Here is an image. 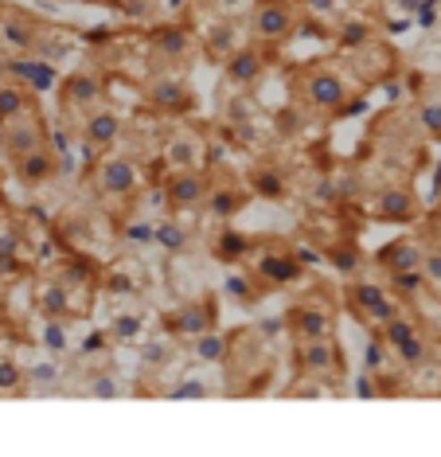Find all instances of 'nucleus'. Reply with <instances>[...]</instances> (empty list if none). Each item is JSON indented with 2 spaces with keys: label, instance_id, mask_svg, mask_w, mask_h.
I'll return each instance as SVG.
<instances>
[{
  "label": "nucleus",
  "instance_id": "obj_31",
  "mask_svg": "<svg viewBox=\"0 0 441 457\" xmlns=\"http://www.w3.org/2000/svg\"><path fill=\"white\" fill-rule=\"evenodd\" d=\"M387 286L395 289V297H418V294H426V274L422 270H395L391 278H387Z\"/></svg>",
  "mask_w": 441,
  "mask_h": 457
},
{
  "label": "nucleus",
  "instance_id": "obj_9",
  "mask_svg": "<svg viewBox=\"0 0 441 457\" xmlns=\"http://www.w3.org/2000/svg\"><path fill=\"white\" fill-rule=\"evenodd\" d=\"M149 51L161 63H172V67H187L192 63V51H196V39L184 24H156L149 28Z\"/></svg>",
  "mask_w": 441,
  "mask_h": 457
},
{
  "label": "nucleus",
  "instance_id": "obj_46",
  "mask_svg": "<svg viewBox=\"0 0 441 457\" xmlns=\"http://www.w3.org/2000/svg\"><path fill=\"white\" fill-rule=\"evenodd\" d=\"M168 356H172V348H168V345H145V352H141V360L149 363V368H153V363H161V368H164Z\"/></svg>",
  "mask_w": 441,
  "mask_h": 457
},
{
  "label": "nucleus",
  "instance_id": "obj_41",
  "mask_svg": "<svg viewBox=\"0 0 441 457\" xmlns=\"http://www.w3.org/2000/svg\"><path fill=\"white\" fill-rule=\"evenodd\" d=\"M168 395H172V399H207L212 387H207V383H199V379H184V383H176Z\"/></svg>",
  "mask_w": 441,
  "mask_h": 457
},
{
  "label": "nucleus",
  "instance_id": "obj_15",
  "mask_svg": "<svg viewBox=\"0 0 441 457\" xmlns=\"http://www.w3.org/2000/svg\"><path fill=\"white\" fill-rule=\"evenodd\" d=\"M254 278L266 286H289L301 278V258L293 254L289 246L286 251H262L254 258Z\"/></svg>",
  "mask_w": 441,
  "mask_h": 457
},
{
  "label": "nucleus",
  "instance_id": "obj_4",
  "mask_svg": "<svg viewBox=\"0 0 441 457\" xmlns=\"http://www.w3.org/2000/svg\"><path fill=\"white\" fill-rule=\"evenodd\" d=\"M348 309L355 320H363L367 328H379L383 320H391L403 309V297H395L391 286L383 282H352L348 286Z\"/></svg>",
  "mask_w": 441,
  "mask_h": 457
},
{
  "label": "nucleus",
  "instance_id": "obj_34",
  "mask_svg": "<svg viewBox=\"0 0 441 457\" xmlns=\"http://www.w3.org/2000/svg\"><path fill=\"white\" fill-rule=\"evenodd\" d=\"M336 39H340V47H363L367 39H371V28L363 24V20H348V24H340V32H336Z\"/></svg>",
  "mask_w": 441,
  "mask_h": 457
},
{
  "label": "nucleus",
  "instance_id": "obj_14",
  "mask_svg": "<svg viewBox=\"0 0 441 457\" xmlns=\"http://www.w3.org/2000/svg\"><path fill=\"white\" fill-rule=\"evenodd\" d=\"M8 79H16L20 87L28 90V95H47L51 87L59 82L55 67H51L47 55H24V59H8Z\"/></svg>",
  "mask_w": 441,
  "mask_h": 457
},
{
  "label": "nucleus",
  "instance_id": "obj_52",
  "mask_svg": "<svg viewBox=\"0 0 441 457\" xmlns=\"http://www.w3.org/2000/svg\"><path fill=\"white\" fill-rule=\"evenodd\" d=\"M4 79H8V59L0 55V82H4Z\"/></svg>",
  "mask_w": 441,
  "mask_h": 457
},
{
  "label": "nucleus",
  "instance_id": "obj_6",
  "mask_svg": "<svg viewBox=\"0 0 441 457\" xmlns=\"http://www.w3.org/2000/svg\"><path fill=\"white\" fill-rule=\"evenodd\" d=\"M297 371L309 379H336L344 371L340 348L332 337H317V340H297Z\"/></svg>",
  "mask_w": 441,
  "mask_h": 457
},
{
  "label": "nucleus",
  "instance_id": "obj_55",
  "mask_svg": "<svg viewBox=\"0 0 441 457\" xmlns=\"http://www.w3.org/2000/svg\"><path fill=\"white\" fill-rule=\"evenodd\" d=\"M39 4H62V0H39Z\"/></svg>",
  "mask_w": 441,
  "mask_h": 457
},
{
  "label": "nucleus",
  "instance_id": "obj_26",
  "mask_svg": "<svg viewBox=\"0 0 441 457\" xmlns=\"http://www.w3.org/2000/svg\"><path fill=\"white\" fill-rule=\"evenodd\" d=\"M243 204H246V192L230 188V184H223V188L212 184V188H207V200H204V212L215 215V220H230V215L243 212Z\"/></svg>",
  "mask_w": 441,
  "mask_h": 457
},
{
  "label": "nucleus",
  "instance_id": "obj_17",
  "mask_svg": "<svg viewBox=\"0 0 441 457\" xmlns=\"http://www.w3.org/2000/svg\"><path fill=\"white\" fill-rule=\"evenodd\" d=\"M31 305H36V313L44 320H71L79 313L75 309V297H71V286L67 282H44L36 286V294H31Z\"/></svg>",
  "mask_w": 441,
  "mask_h": 457
},
{
  "label": "nucleus",
  "instance_id": "obj_21",
  "mask_svg": "<svg viewBox=\"0 0 441 457\" xmlns=\"http://www.w3.org/2000/svg\"><path fill=\"white\" fill-rule=\"evenodd\" d=\"M204 149H207V141L199 137V133L192 129H180V133H172L164 145V164L168 169H199L204 164Z\"/></svg>",
  "mask_w": 441,
  "mask_h": 457
},
{
  "label": "nucleus",
  "instance_id": "obj_32",
  "mask_svg": "<svg viewBox=\"0 0 441 457\" xmlns=\"http://www.w3.org/2000/svg\"><path fill=\"white\" fill-rule=\"evenodd\" d=\"M414 121H418V129H422L429 141H441V98H422L418 102Z\"/></svg>",
  "mask_w": 441,
  "mask_h": 457
},
{
  "label": "nucleus",
  "instance_id": "obj_49",
  "mask_svg": "<svg viewBox=\"0 0 441 457\" xmlns=\"http://www.w3.org/2000/svg\"><path fill=\"white\" fill-rule=\"evenodd\" d=\"M332 258H336V266H340V270H355V262H360V258H355V251H348V254L336 251Z\"/></svg>",
  "mask_w": 441,
  "mask_h": 457
},
{
  "label": "nucleus",
  "instance_id": "obj_12",
  "mask_svg": "<svg viewBox=\"0 0 441 457\" xmlns=\"http://www.w3.org/2000/svg\"><path fill=\"white\" fill-rule=\"evenodd\" d=\"M141 188V172L129 157H106L98 169V192L106 200H129Z\"/></svg>",
  "mask_w": 441,
  "mask_h": 457
},
{
  "label": "nucleus",
  "instance_id": "obj_43",
  "mask_svg": "<svg viewBox=\"0 0 441 457\" xmlns=\"http://www.w3.org/2000/svg\"><path fill=\"white\" fill-rule=\"evenodd\" d=\"M24 376L36 383V387H55V383H59V368H55V363H36V368L24 371Z\"/></svg>",
  "mask_w": 441,
  "mask_h": 457
},
{
  "label": "nucleus",
  "instance_id": "obj_29",
  "mask_svg": "<svg viewBox=\"0 0 441 457\" xmlns=\"http://www.w3.org/2000/svg\"><path fill=\"white\" fill-rule=\"evenodd\" d=\"M31 106H36V102H31V95L20 87V82H8V79L0 82V129H4L12 118H20L24 110H31Z\"/></svg>",
  "mask_w": 441,
  "mask_h": 457
},
{
  "label": "nucleus",
  "instance_id": "obj_7",
  "mask_svg": "<svg viewBox=\"0 0 441 457\" xmlns=\"http://www.w3.org/2000/svg\"><path fill=\"white\" fill-rule=\"evenodd\" d=\"M289 332L297 340H317L336 332V313L324 297H304L289 309Z\"/></svg>",
  "mask_w": 441,
  "mask_h": 457
},
{
  "label": "nucleus",
  "instance_id": "obj_36",
  "mask_svg": "<svg viewBox=\"0 0 441 457\" xmlns=\"http://www.w3.org/2000/svg\"><path fill=\"white\" fill-rule=\"evenodd\" d=\"M16 254H20V235L16 231H0V274L16 266Z\"/></svg>",
  "mask_w": 441,
  "mask_h": 457
},
{
  "label": "nucleus",
  "instance_id": "obj_38",
  "mask_svg": "<svg viewBox=\"0 0 441 457\" xmlns=\"http://www.w3.org/2000/svg\"><path fill=\"white\" fill-rule=\"evenodd\" d=\"M137 332H141V317L137 313H121L110 325V340H129V337H137Z\"/></svg>",
  "mask_w": 441,
  "mask_h": 457
},
{
  "label": "nucleus",
  "instance_id": "obj_22",
  "mask_svg": "<svg viewBox=\"0 0 441 457\" xmlns=\"http://www.w3.org/2000/svg\"><path fill=\"white\" fill-rule=\"evenodd\" d=\"M149 102L153 106H161V110H168V113H180L187 106H196V95H192V87H187L180 75H161V79L149 82Z\"/></svg>",
  "mask_w": 441,
  "mask_h": 457
},
{
  "label": "nucleus",
  "instance_id": "obj_19",
  "mask_svg": "<svg viewBox=\"0 0 441 457\" xmlns=\"http://www.w3.org/2000/svg\"><path fill=\"white\" fill-rule=\"evenodd\" d=\"M59 102H62V110H82V113L94 110L102 102V79L90 75V71H75V75L62 82Z\"/></svg>",
  "mask_w": 441,
  "mask_h": 457
},
{
  "label": "nucleus",
  "instance_id": "obj_51",
  "mask_svg": "<svg viewBox=\"0 0 441 457\" xmlns=\"http://www.w3.org/2000/svg\"><path fill=\"white\" fill-rule=\"evenodd\" d=\"M352 8H375V4H383V0H348Z\"/></svg>",
  "mask_w": 441,
  "mask_h": 457
},
{
  "label": "nucleus",
  "instance_id": "obj_23",
  "mask_svg": "<svg viewBox=\"0 0 441 457\" xmlns=\"http://www.w3.org/2000/svg\"><path fill=\"white\" fill-rule=\"evenodd\" d=\"M254 254V238L246 231H235V227H223L215 238H212V258L223 266H238Z\"/></svg>",
  "mask_w": 441,
  "mask_h": 457
},
{
  "label": "nucleus",
  "instance_id": "obj_1",
  "mask_svg": "<svg viewBox=\"0 0 441 457\" xmlns=\"http://www.w3.org/2000/svg\"><path fill=\"white\" fill-rule=\"evenodd\" d=\"M293 98L309 113H340L348 106V82H344L340 71L309 63L293 71Z\"/></svg>",
  "mask_w": 441,
  "mask_h": 457
},
{
  "label": "nucleus",
  "instance_id": "obj_45",
  "mask_svg": "<svg viewBox=\"0 0 441 457\" xmlns=\"http://www.w3.org/2000/svg\"><path fill=\"white\" fill-rule=\"evenodd\" d=\"M301 129H304V118L297 110H281L278 113V133H289L293 137V133H301Z\"/></svg>",
  "mask_w": 441,
  "mask_h": 457
},
{
  "label": "nucleus",
  "instance_id": "obj_30",
  "mask_svg": "<svg viewBox=\"0 0 441 457\" xmlns=\"http://www.w3.org/2000/svg\"><path fill=\"white\" fill-rule=\"evenodd\" d=\"M227 352H230V340L219 337L215 328H207V332H199V337H192V356L204 360V363H223Z\"/></svg>",
  "mask_w": 441,
  "mask_h": 457
},
{
  "label": "nucleus",
  "instance_id": "obj_27",
  "mask_svg": "<svg viewBox=\"0 0 441 457\" xmlns=\"http://www.w3.org/2000/svg\"><path fill=\"white\" fill-rule=\"evenodd\" d=\"M250 192H254L258 200L278 204V200H286L289 195V180L278 169H254L250 172Z\"/></svg>",
  "mask_w": 441,
  "mask_h": 457
},
{
  "label": "nucleus",
  "instance_id": "obj_33",
  "mask_svg": "<svg viewBox=\"0 0 441 457\" xmlns=\"http://www.w3.org/2000/svg\"><path fill=\"white\" fill-rule=\"evenodd\" d=\"M24 368L16 360H0V395H16L24 391Z\"/></svg>",
  "mask_w": 441,
  "mask_h": 457
},
{
  "label": "nucleus",
  "instance_id": "obj_18",
  "mask_svg": "<svg viewBox=\"0 0 441 457\" xmlns=\"http://www.w3.org/2000/svg\"><path fill=\"white\" fill-rule=\"evenodd\" d=\"M262 75H266V55L258 47H235L223 59V79L230 87H254Z\"/></svg>",
  "mask_w": 441,
  "mask_h": 457
},
{
  "label": "nucleus",
  "instance_id": "obj_8",
  "mask_svg": "<svg viewBox=\"0 0 441 457\" xmlns=\"http://www.w3.org/2000/svg\"><path fill=\"white\" fill-rule=\"evenodd\" d=\"M207 188H212V176L204 169H176L164 184V204L172 212H192V207H204Z\"/></svg>",
  "mask_w": 441,
  "mask_h": 457
},
{
  "label": "nucleus",
  "instance_id": "obj_50",
  "mask_svg": "<svg viewBox=\"0 0 441 457\" xmlns=\"http://www.w3.org/2000/svg\"><path fill=\"white\" fill-rule=\"evenodd\" d=\"M297 395H324L320 383H304V387H297Z\"/></svg>",
  "mask_w": 441,
  "mask_h": 457
},
{
  "label": "nucleus",
  "instance_id": "obj_16",
  "mask_svg": "<svg viewBox=\"0 0 441 457\" xmlns=\"http://www.w3.org/2000/svg\"><path fill=\"white\" fill-rule=\"evenodd\" d=\"M121 133V118L106 106H94L87 110V118H82V141H87L90 153H106L113 149V141H118Z\"/></svg>",
  "mask_w": 441,
  "mask_h": 457
},
{
  "label": "nucleus",
  "instance_id": "obj_37",
  "mask_svg": "<svg viewBox=\"0 0 441 457\" xmlns=\"http://www.w3.org/2000/svg\"><path fill=\"white\" fill-rule=\"evenodd\" d=\"M113 4L121 8V16H129V20H149L156 12V0H113Z\"/></svg>",
  "mask_w": 441,
  "mask_h": 457
},
{
  "label": "nucleus",
  "instance_id": "obj_11",
  "mask_svg": "<svg viewBox=\"0 0 441 457\" xmlns=\"http://www.w3.org/2000/svg\"><path fill=\"white\" fill-rule=\"evenodd\" d=\"M371 212L379 223H414L418 215H422V204H418L414 188H406V184H387V188L375 195Z\"/></svg>",
  "mask_w": 441,
  "mask_h": 457
},
{
  "label": "nucleus",
  "instance_id": "obj_44",
  "mask_svg": "<svg viewBox=\"0 0 441 457\" xmlns=\"http://www.w3.org/2000/svg\"><path fill=\"white\" fill-rule=\"evenodd\" d=\"M102 286H106V294H118V297L137 294V282H133V278H125V274H110Z\"/></svg>",
  "mask_w": 441,
  "mask_h": 457
},
{
  "label": "nucleus",
  "instance_id": "obj_40",
  "mask_svg": "<svg viewBox=\"0 0 441 457\" xmlns=\"http://www.w3.org/2000/svg\"><path fill=\"white\" fill-rule=\"evenodd\" d=\"M87 391H90V395H98V399H113V395L121 391V383L113 379L110 371H98V376L90 379V387H87Z\"/></svg>",
  "mask_w": 441,
  "mask_h": 457
},
{
  "label": "nucleus",
  "instance_id": "obj_5",
  "mask_svg": "<svg viewBox=\"0 0 441 457\" xmlns=\"http://www.w3.org/2000/svg\"><path fill=\"white\" fill-rule=\"evenodd\" d=\"M0 39H4L8 47H16V51H36V55H51V47H47V39H51V28L47 24H39L36 16H28V12H0Z\"/></svg>",
  "mask_w": 441,
  "mask_h": 457
},
{
  "label": "nucleus",
  "instance_id": "obj_28",
  "mask_svg": "<svg viewBox=\"0 0 441 457\" xmlns=\"http://www.w3.org/2000/svg\"><path fill=\"white\" fill-rule=\"evenodd\" d=\"M153 243L168 254H184L192 246V235H187V227L180 220H161V223H153Z\"/></svg>",
  "mask_w": 441,
  "mask_h": 457
},
{
  "label": "nucleus",
  "instance_id": "obj_2",
  "mask_svg": "<svg viewBox=\"0 0 441 457\" xmlns=\"http://www.w3.org/2000/svg\"><path fill=\"white\" fill-rule=\"evenodd\" d=\"M383 337V345L387 352L403 363V368H422V363L429 360V340H426V332L422 325L406 313V309H398V313L391 320H383L379 328H375Z\"/></svg>",
  "mask_w": 441,
  "mask_h": 457
},
{
  "label": "nucleus",
  "instance_id": "obj_20",
  "mask_svg": "<svg viewBox=\"0 0 441 457\" xmlns=\"http://www.w3.org/2000/svg\"><path fill=\"white\" fill-rule=\"evenodd\" d=\"M12 172H16L20 184L36 188V184H47L51 176L59 172V161H55V153H51V145H39V149H31L24 157L12 161Z\"/></svg>",
  "mask_w": 441,
  "mask_h": 457
},
{
  "label": "nucleus",
  "instance_id": "obj_13",
  "mask_svg": "<svg viewBox=\"0 0 441 457\" xmlns=\"http://www.w3.org/2000/svg\"><path fill=\"white\" fill-rule=\"evenodd\" d=\"M164 328H168V337H199V332L215 328V297L207 294V297L192 301V305L172 309V313L164 317Z\"/></svg>",
  "mask_w": 441,
  "mask_h": 457
},
{
  "label": "nucleus",
  "instance_id": "obj_54",
  "mask_svg": "<svg viewBox=\"0 0 441 457\" xmlns=\"http://www.w3.org/2000/svg\"><path fill=\"white\" fill-rule=\"evenodd\" d=\"M0 153H4V129H0Z\"/></svg>",
  "mask_w": 441,
  "mask_h": 457
},
{
  "label": "nucleus",
  "instance_id": "obj_24",
  "mask_svg": "<svg viewBox=\"0 0 441 457\" xmlns=\"http://www.w3.org/2000/svg\"><path fill=\"white\" fill-rule=\"evenodd\" d=\"M375 258H379V266L387 274H395V270H422L426 246L418 243V238H395V243H387Z\"/></svg>",
  "mask_w": 441,
  "mask_h": 457
},
{
  "label": "nucleus",
  "instance_id": "obj_47",
  "mask_svg": "<svg viewBox=\"0 0 441 457\" xmlns=\"http://www.w3.org/2000/svg\"><path fill=\"white\" fill-rule=\"evenodd\" d=\"M125 238L129 243H153V223H129L125 227Z\"/></svg>",
  "mask_w": 441,
  "mask_h": 457
},
{
  "label": "nucleus",
  "instance_id": "obj_48",
  "mask_svg": "<svg viewBox=\"0 0 441 457\" xmlns=\"http://www.w3.org/2000/svg\"><path fill=\"white\" fill-rule=\"evenodd\" d=\"M304 8H309L312 16H332L336 8H340V0H301Z\"/></svg>",
  "mask_w": 441,
  "mask_h": 457
},
{
  "label": "nucleus",
  "instance_id": "obj_42",
  "mask_svg": "<svg viewBox=\"0 0 441 457\" xmlns=\"http://www.w3.org/2000/svg\"><path fill=\"white\" fill-rule=\"evenodd\" d=\"M383 360H387V345H383V337H379V332H375V337L367 340V371H371V376H379Z\"/></svg>",
  "mask_w": 441,
  "mask_h": 457
},
{
  "label": "nucleus",
  "instance_id": "obj_35",
  "mask_svg": "<svg viewBox=\"0 0 441 457\" xmlns=\"http://www.w3.org/2000/svg\"><path fill=\"white\" fill-rule=\"evenodd\" d=\"M422 274H426V286L441 294V246H426V258H422Z\"/></svg>",
  "mask_w": 441,
  "mask_h": 457
},
{
  "label": "nucleus",
  "instance_id": "obj_56",
  "mask_svg": "<svg viewBox=\"0 0 441 457\" xmlns=\"http://www.w3.org/2000/svg\"><path fill=\"white\" fill-rule=\"evenodd\" d=\"M0 215H4V204H0Z\"/></svg>",
  "mask_w": 441,
  "mask_h": 457
},
{
  "label": "nucleus",
  "instance_id": "obj_3",
  "mask_svg": "<svg viewBox=\"0 0 441 457\" xmlns=\"http://www.w3.org/2000/svg\"><path fill=\"white\" fill-rule=\"evenodd\" d=\"M301 28V8L293 0H258L254 12H250V36L258 44H289L293 32Z\"/></svg>",
  "mask_w": 441,
  "mask_h": 457
},
{
  "label": "nucleus",
  "instance_id": "obj_39",
  "mask_svg": "<svg viewBox=\"0 0 441 457\" xmlns=\"http://www.w3.org/2000/svg\"><path fill=\"white\" fill-rule=\"evenodd\" d=\"M67 325H71V320H47L44 345H47L51 352H62V348H67Z\"/></svg>",
  "mask_w": 441,
  "mask_h": 457
},
{
  "label": "nucleus",
  "instance_id": "obj_53",
  "mask_svg": "<svg viewBox=\"0 0 441 457\" xmlns=\"http://www.w3.org/2000/svg\"><path fill=\"white\" fill-rule=\"evenodd\" d=\"M215 4H227V8H238V4H246V0H215Z\"/></svg>",
  "mask_w": 441,
  "mask_h": 457
},
{
  "label": "nucleus",
  "instance_id": "obj_25",
  "mask_svg": "<svg viewBox=\"0 0 441 457\" xmlns=\"http://www.w3.org/2000/svg\"><path fill=\"white\" fill-rule=\"evenodd\" d=\"M235 47H243V44H238V28L230 20H219V24H212L204 32V55L215 59V63H223Z\"/></svg>",
  "mask_w": 441,
  "mask_h": 457
},
{
  "label": "nucleus",
  "instance_id": "obj_10",
  "mask_svg": "<svg viewBox=\"0 0 441 457\" xmlns=\"http://www.w3.org/2000/svg\"><path fill=\"white\" fill-rule=\"evenodd\" d=\"M39 145H47V129H44V118H39L36 106L24 110L20 118H12L4 126V157L8 161L24 157V153L39 149Z\"/></svg>",
  "mask_w": 441,
  "mask_h": 457
}]
</instances>
